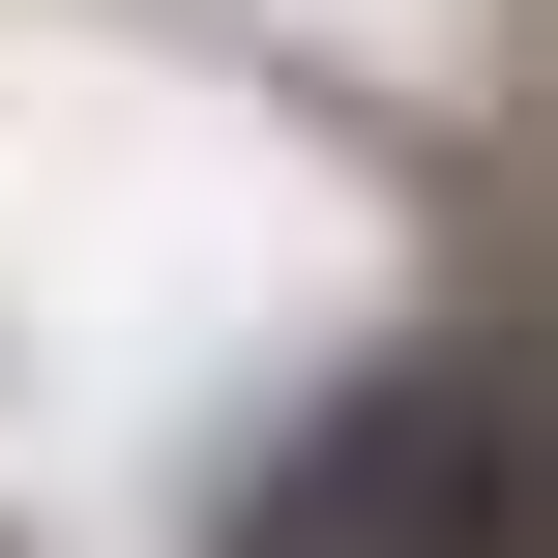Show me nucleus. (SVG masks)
<instances>
[{"mask_svg": "<svg viewBox=\"0 0 558 558\" xmlns=\"http://www.w3.org/2000/svg\"><path fill=\"white\" fill-rule=\"evenodd\" d=\"M441 530H530V412H500V324L471 353H383L294 412V471L235 500V558H441Z\"/></svg>", "mask_w": 558, "mask_h": 558, "instance_id": "obj_1", "label": "nucleus"}]
</instances>
